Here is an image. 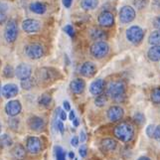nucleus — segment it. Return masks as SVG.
Wrapping results in <instances>:
<instances>
[{
  "instance_id": "9d476101",
  "label": "nucleus",
  "mask_w": 160,
  "mask_h": 160,
  "mask_svg": "<svg viewBox=\"0 0 160 160\" xmlns=\"http://www.w3.org/2000/svg\"><path fill=\"white\" fill-rule=\"evenodd\" d=\"M123 114H124L123 108H121V107H119V106H112V107H110L108 109V112H107L108 118L110 121H112V122H115V121L120 120L121 118H123Z\"/></svg>"
},
{
  "instance_id": "c9c22d12",
  "label": "nucleus",
  "mask_w": 160,
  "mask_h": 160,
  "mask_svg": "<svg viewBox=\"0 0 160 160\" xmlns=\"http://www.w3.org/2000/svg\"><path fill=\"white\" fill-rule=\"evenodd\" d=\"M154 130H155V128H154L153 125H148L147 126V128H146V134L148 135V137H153Z\"/></svg>"
},
{
  "instance_id": "5701e85b",
  "label": "nucleus",
  "mask_w": 160,
  "mask_h": 160,
  "mask_svg": "<svg viewBox=\"0 0 160 160\" xmlns=\"http://www.w3.org/2000/svg\"><path fill=\"white\" fill-rule=\"evenodd\" d=\"M91 38L92 40H96V41H102V40L107 39V34L101 29L93 28L91 31Z\"/></svg>"
},
{
  "instance_id": "bb28decb",
  "label": "nucleus",
  "mask_w": 160,
  "mask_h": 160,
  "mask_svg": "<svg viewBox=\"0 0 160 160\" xmlns=\"http://www.w3.org/2000/svg\"><path fill=\"white\" fill-rule=\"evenodd\" d=\"M13 143L12 138L8 134H3L0 137V146L1 147H8L11 146Z\"/></svg>"
},
{
  "instance_id": "c756f323",
  "label": "nucleus",
  "mask_w": 160,
  "mask_h": 160,
  "mask_svg": "<svg viewBox=\"0 0 160 160\" xmlns=\"http://www.w3.org/2000/svg\"><path fill=\"white\" fill-rule=\"evenodd\" d=\"M107 96L104 95H100V96H97L96 100H95V104L98 108H102L104 107V104L107 103Z\"/></svg>"
},
{
  "instance_id": "603ef678",
  "label": "nucleus",
  "mask_w": 160,
  "mask_h": 160,
  "mask_svg": "<svg viewBox=\"0 0 160 160\" xmlns=\"http://www.w3.org/2000/svg\"><path fill=\"white\" fill-rule=\"evenodd\" d=\"M137 160H151L150 158H148V157H146V156H141V157H139Z\"/></svg>"
},
{
  "instance_id": "6ab92c4d",
  "label": "nucleus",
  "mask_w": 160,
  "mask_h": 160,
  "mask_svg": "<svg viewBox=\"0 0 160 160\" xmlns=\"http://www.w3.org/2000/svg\"><path fill=\"white\" fill-rule=\"evenodd\" d=\"M18 92L19 89L15 84H7L2 88V96L6 98H10L17 96Z\"/></svg>"
},
{
  "instance_id": "3c124183",
  "label": "nucleus",
  "mask_w": 160,
  "mask_h": 160,
  "mask_svg": "<svg viewBox=\"0 0 160 160\" xmlns=\"http://www.w3.org/2000/svg\"><path fill=\"white\" fill-rule=\"evenodd\" d=\"M73 124H74V126L75 128H77V126H79V124H80V120H79V118H75L74 120H73Z\"/></svg>"
},
{
  "instance_id": "de8ad7c7",
  "label": "nucleus",
  "mask_w": 160,
  "mask_h": 160,
  "mask_svg": "<svg viewBox=\"0 0 160 160\" xmlns=\"http://www.w3.org/2000/svg\"><path fill=\"white\" fill-rule=\"evenodd\" d=\"M8 9V6L6 3H0V11H2V12H6Z\"/></svg>"
},
{
  "instance_id": "7c9ffc66",
  "label": "nucleus",
  "mask_w": 160,
  "mask_h": 160,
  "mask_svg": "<svg viewBox=\"0 0 160 160\" xmlns=\"http://www.w3.org/2000/svg\"><path fill=\"white\" fill-rule=\"evenodd\" d=\"M55 154H56V160H66V153L61 146L55 147Z\"/></svg>"
},
{
  "instance_id": "ea45409f",
  "label": "nucleus",
  "mask_w": 160,
  "mask_h": 160,
  "mask_svg": "<svg viewBox=\"0 0 160 160\" xmlns=\"http://www.w3.org/2000/svg\"><path fill=\"white\" fill-rule=\"evenodd\" d=\"M79 142H80V138L77 136H74L73 138L71 139V145L74 146V147H77L79 145Z\"/></svg>"
},
{
  "instance_id": "0eeeda50",
  "label": "nucleus",
  "mask_w": 160,
  "mask_h": 160,
  "mask_svg": "<svg viewBox=\"0 0 160 160\" xmlns=\"http://www.w3.org/2000/svg\"><path fill=\"white\" fill-rule=\"evenodd\" d=\"M135 18V10L131 6L125 5V6L121 7L119 10V20L122 24L130 23Z\"/></svg>"
},
{
  "instance_id": "8fccbe9b",
  "label": "nucleus",
  "mask_w": 160,
  "mask_h": 160,
  "mask_svg": "<svg viewBox=\"0 0 160 160\" xmlns=\"http://www.w3.org/2000/svg\"><path fill=\"white\" fill-rule=\"evenodd\" d=\"M69 118H70V120H71V121H73V120H74V119L76 118V113H75V112H74V110H71V112H70Z\"/></svg>"
},
{
  "instance_id": "cd10ccee",
  "label": "nucleus",
  "mask_w": 160,
  "mask_h": 160,
  "mask_svg": "<svg viewBox=\"0 0 160 160\" xmlns=\"http://www.w3.org/2000/svg\"><path fill=\"white\" fill-rule=\"evenodd\" d=\"M150 100L153 103L160 104V88H155L152 90L150 95Z\"/></svg>"
},
{
  "instance_id": "9b49d317",
  "label": "nucleus",
  "mask_w": 160,
  "mask_h": 160,
  "mask_svg": "<svg viewBox=\"0 0 160 160\" xmlns=\"http://www.w3.org/2000/svg\"><path fill=\"white\" fill-rule=\"evenodd\" d=\"M41 23L36 19H26L22 23V29L26 33H36L40 30Z\"/></svg>"
},
{
  "instance_id": "1a4fd4ad",
  "label": "nucleus",
  "mask_w": 160,
  "mask_h": 160,
  "mask_svg": "<svg viewBox=\"0 0 160 160\" xmlns=\"http://www.w3.org/2000/svg\"><path fill=\"white\" fill-rule=\"evenodd\" d=\"M31 74H32V68H31V66L28 64L22 63V64L18 65L17 68H16V70H15L16 77H17V78L21 81L30 78Z\"/></svg>"
},
{
  "instance_id": "7ed1b4c3",
  "label": "nucleus",
  "mask_w": 160,
  "mask_h": 160,
  "mask_svg": "<svg viewBox=\"0 0 160 160\" xmlns=\"http://www.w3.org/2000/svg\"><path fill=\"white\" fill-rule=\"evenodd\" d=\"M109 46L106 41H96L91 46V55L96 59H102L108 54Z\"/></svg>"
},
{
  "instance_id": "39448f33",
  "label": "nucleus",
  "mask_w": 160,
  "mask_h": 160,
  "mask_svg": "<svg viewBox=\"0 0 160 160\" xmlns=\"http://www.w3.org/2000/svg\"><path fill=\"white\" fill-rule=\"evenodd\" d=\"M18 36V26H17V22L14 19H11L7 21L6 27H5V31H4V37L5 40L8 43H13L16 41Z\"/></svg>"
},
{
  "instance_id": "09e8293b",
  "label": "nucleus",
  "mask_w": 160,
  "mask_h": 160,
  "mask_svg": "<svg viewBox=\"0 0 160 160\" xmlns=\"http://www.w3.org/2000/svg\"><path fill=\"white\" fill-rule=\"evenodd\" d=\"M64 109L66 110V112H69V110H71V106H70V102H64Z\"/></svg>"
},
{
  "instance_id": "a18cd8bd",
  "label": "nucleus",
  "mask_w": 160,
  "mask_h": 160,
  "mask_svg": "<svg viewBox=\"0 0 160 160\" xmlns=\"http://www.w3.org/2000/svg\"><path fill=\"white\" fill-rule=\"evenodd\" d=\"M86 139H87V134H86V132H85V130H82V131H81V134H80V140H81L82 143H84V142L86 141Z\"/></svg>"
},
{
  "instance_id": "412c9836",
  "label": "nucleus",
  "mask_w": 160,
  "mask_h": 160,
  "mask_svg": "<svg viewBox=\"0 0 160 160\" xmlns=\"http://www.w3.org/2000/svg\"><path fill=\"white\" fill-rule=\"evenodd\" d=\"M147 56L152 62L160 61V45H152L147 52Z\"/></svg>"
},
{
  "instance_id": "4be33fe9",
  "label": "nucleus",
  "mask_w": 160,
  "mask_h": 160,
  "mask_svg": "<svg viewBox=\"0 0 160 160\" xmlns=\"http://www.w3.org/2000/svg\"><path fill=\"white\" fill-rule=\"evenodd\" d=\"M30 10L35 14H44L47 11V6L42 2H33L30 4Z\"/></svg>"
},
{
  "instance_id": "2eb2a0df",
  "label": "nucleus",
  "mask_w": 160,
  "mask_h": 160,
  "mask_svg": "<svg viewBox=\"0 0 160 160\" xmlns=\"http://www.w3.org/2000/svg\"><path fill=\"white\" fill-rule=\"evenodd\" d=\"M118 146V142L113 138H103L100 143V148L102 152H112L114 151Z\"/></svg>"
},
{
  "instance_id": "f257e3e1",
  "label": "nucleus",
  "mask_w": 160,
  "mask_h": 160,
  "mask_svg": "<svg viewBox=\"0 0 160 160\" xmlns=\"http://www.w3.org/2000/svg\"><path fill=\"white\" fill-rule=\"evenodd\" d=\"M114 136L122 142H129L134 137V128L129 122H120L114 128Z\"/></svg>"
},
{
  "instance_id": "dca6fc26",
  "label": "nucleus",
  "mask_w": 160,
  "mask_h": 160,
  "mask_svg": "<svg viewBox=\"0 0 160 160\" xmlns=\"http://www.w3.org/2000/svg\"><path fill=\"white\" fill-rule=\"evenodd\" d=\"M104 87H106V84H104V81L102 79H97L96 81H93L91 86H90V92L92 95L93 96H100L102 95V92L104 90Z\"/></svg>"
},
{
  "instance_id": "37998d69",
  "label": "nucleus",
  "mask_w": 160,
  "mask_h": 160,
  "mask_svg": "<svg viewBox=\"0 0 160 160\" xmlns=\"http://www.w3.org/2000/svg\"><path fill=\"white\" fill-rule=\"evenodd\" d=\"M57 126H58V129L61 132V134H64L65 133V126L62 121H57Z\"/></svg>"
},
{
  "instance_id": "4c0bfd02",
  "label": "nucleus",
  "mask_w": 160,
  "mask_h": 160,
  "mask_svg": "<svg viewBox=\"0 0 160 160\" xmlns=\"http://www.w3.org/2000/svg\"><path fill=\"white\" fill-rule=\"evenodd\" d=\"M6 21H7L6 12H2V11H0V25L4 24Z\"/></svg>"
},
{
  "instance_id": "72a5a7b5",
  "label": "nucleus",
  "mask_w": 160,
  "mask_h": 160,
  "mask_svg": "<svg viewBox=\"0 0 160 160\" xmlns=\"http://www.w3.org/2000/svg\"><path fill=\"white\" fill-rule=\"evenodd\" d=\"M64 31L67 33V34L70 36V37H72V38H74L75 37V31H74V28H73V26L72 25H66L65 27H64Z\"/></svg>"
},
{
  "instance_id": "f704fd0d",
  "label": "nucleus",
  "mask_w": 160,
  "mask_h": 160,
  "mask_svg": "<svg viewBox=\"0 0 160 160\" xmlns=\"http://www.w3.org/2000/svg\"><path fill=\"white\" fill-rule=\"evenodd\" d=\"M133 2L135 6L138 7V9H142L146 5L147 0H133Z\"/></svg>"
},
{
  "instance_id": "a211bd4d",
  "label": "nucleus",
  "mask_w": 160,
  "mask_h": 160,
  "mask_svg": "<svg viewBox=\"0 0 160 160\" xmlns=\"http://www.w3.org/2000/svg\"><path fill=\"white\" fill-rule=\"evenodd\" d=\"M28 124L30 128L35 131H41L45 128V121L39 117H32L28 120Z\"/></svg>"
},
{
  "instance_id": "58836bf2",
  "label": "nucleus",
  "mask_w": 160,
  "mask_h": 160,
  "mask_svg": "<svg viewBox=\"0 0 160 160\" xmlns=\"http://www.w3.org/2000/svg\"><path fill=\"white\" fill-rule=\"evenodd\" d=\"M153 26L155 27L157 30H160V16H156L153 20Z\"/></svg>"
},
{
  "instance_id": "aec40b11",
  "label": "nucleus",
  "mask_w": 160,
  "mask_h": 160,
  "mask_svg": "<svg viewBox=\"0 0 160 160\" xmlns=\"http://www.w3.org/2000/svg\"><path fill=\"white\" fill-rule=\"evenodd\" d=\"M11 154L16 160H23L26 156V150L25 147L22 144H17L13 147V149L11 150Z\"/></svg>"
},
{
  "instance_id": "e433bc0d",
  "label": "nucleus",
  "mask_w": 160,
  "mask_h": 160,
  "mask_svg": "<svg viewBox=\"0 0 160 160\" xmlns=\"http://www.w3.org/2000/svg\"><path fill=\"white\" fill-rule=\"evenodd\" d=\"M153 137L155 138L157 141L160 142V125H158L157 128H155V130H154V134Z\"/></svg>"
},
{
  "instance_id": "79ce46f5",
  "label": "nucleus",
  "mask_w": 160,
  "mask_h": 160,
  "mask_svg": "<svg viewBox=\"0 0 160 160\" xmlns=\"http://www.w3.org/2000/svg\"><path fill=\"white\" fill-rule=\"evenodd\" d=\"M79 153L82 157H86L87 156V146H85V145L81 146L79 149Z\"/></svg>"
},
{
  "instance_id": "49530a36",
  "label": "nucleus",
  "mask_w": 160,
  "mask_h": 160,
  "mask_svg": "<svg viewBox=\"0 0 160 160\" xmlns=\"http://www.w3.org/2000/svg\"><path fill=\"white\" fill-rule=\"evenodd\" d=\"M73 3V0H63V5L66 8H70Z\"/></svg>"
},
{
  "instance_id": "a878e982",
  "label": "nucleus",
  "mask_w": 160,
  "mask_h": 160,
  "mask_svg": "<svg viewBox=\"0 0 160 160\" xmlns=\"http://www.w3.org/2000/svg\"><path fill=\"white\" fill-rule=\"evenodd\" d=\"M52 102V98L50 95H47V93H44L39 98V104L44 108H49Z\"/></svg>"
},
{
  "instance_id": "4468645a",
  "label": "nucleus",
  "mask_w": 160,
  "mask_h": 160,
  "mask_svg": "<svg viewBox=\"0 0 160 160\" xmlns=\"http://www.w3.org/2000/svg\"><path fill=\"white\" fill-rule=\"evenodd\" d=\"M80 72L86 78H92L97 73V66L92 62H85L82 65Z\"/></svg>"
},
{
  "instance_id": "473e14b6",
  "label": "nucleus",
  "mask_w": 160,
  "mask_h": 160,
  "mask_svg": "<svg viewBox=\"0 0 160 160\" xmlns=\"http://www.w3.org/2000/svg\"><path fill=\"white\" fill-rule=\"evenodd\" d=\"M133 119L136 123H138V124H142L143 122H144V120H145V117H144V114H143L142 112H137L136 113H134L133 115Z\"/></svg>"
},
{
  "instance_id": "b1692460",
  "label": "nucleus",
  "mask_w": 160,
  "mask_h": 160,
  "mask_svg": "<svg viewBox=\"0 0 160 160\" xmlns=\"http://www.w3.org/2000/svg\"><path fill=\"white\" fill-rule=\"evenodd\" d=\"M98 5V0H82L81 2L82 8L86 11L96 9Z\"/></svg>"
},
{
  "instance_id": "6e6d98bb",
  "label": "nucleus",
  "mask_w": 160,
  "mask_h": 160,
  "mask_svg": "<svg viewBox=\"0 0 160 160\" xmlns=\"http://www.w3.org/2000/svg\"><path fill=\"white\" fill-rule=\"evenodd\" d=\"M0 132H1V123H0Z\"/></svg>"
},
{
  "instance_id": "f3484780",
  "label": "nucleus",
  "mask_w": 160,
  "mask_h": 160,
  "mask_svg": "<svg viewBox=\"0 0 160 160\" xmlns=\"http://www.w3.org/2000/svg\"><path fill=\"white\" fill-rule=\"evenodd\" d=\"M71 91L73 92L75 95H81L84 92L86 88V82L82 79H75L71 82L70 84Z\"/></svg>"
},
{
  "instance_id": "c85d7f7f",
  "label": "nucleus",
  "mask_w": 160,
  "mask_h": 160,
  "mask_svg": "<svg viewBox=\"0 0 160 160\" xmlns=\"http://www.w3.org/2000/svg\"><path fill=\"white\" fill-rule=\"evenodd\" d=\"M21 87H22V89L26 90V91L31 90L32 88L34 87V81H33L32 79H30V78L21 81Z\"/></svg>"
},
{
  "instance_id": "f8f14e48",
  "label": "nucleus",
  "mask_w": 160,
  "mask_h": 160,
  "mask_svg": "<svg viewBox=\"0 0 160 160\" xmlns=\"http://www.w3.org/2000/svg\"><path fill=\"white\" fill-rule=\"evenodd\" d=\"M98 24L102 27H112L114 24V16L109 11H102L98 17Z\"/></svg>"
},
{
  "instance_id": "6e6552de",
  "label": "nucleus",
  "mask_w": 160,
  "mask_h": 160,
  "mask_svg": "<svg viewBox=\"0 0 160 160\" xmlns=\"http://www.w3.org/2000/svg\"><path fill=\"white\" fill-rule=\"evenodd\" d=\"M27 150L32 154H38L42 150V142L36 136H29L26 140Z\"/></svg>"
},
{
  "instance_id": "393cba45",
  "label": "nucleus",
  "mask_w": 160,
  "mask_h": 160,
  "mask_svg": "<svg viewBox=\"0 0 160 160\" xmlns=\"http://www.w3.org/2000/svg\"><path fill=\"white\" fill-rule=\"evenodd\" d=\"M148 42L151 45H160V30L153 31L149 35Z\"/></svg>"
},
{
  "instance_id": "2f4dec72",
  "label": "nucleus",
  "mask_w": 160,
  "mask_h": 160,
  "mask_svg": "<svg viewBox=\"0 0 160 160\" xmlns=\"http://www.w3.org/2000/svg\"><path fill=\"white\" fill-rule=\"evenodd\" d=\"M3 75L4 77H6V78H13L15 75V71L12 66L7 65L6 67L3 69Z\"/></svg>"
},
{
  "instance_id": "20e7f679",
  "label": "nucleus",
  "mask_w": 160,
  "mask_h": 160,
  "mask_svg": "<svg viewBox=\"0 0 160 160\" xmlns=\"http://www.w3.org/2000/svg\"><path fill=\"white\" fill-rule=\"evenodd\" d=\"M126 39L132 44H139L144 38V31L139 26H131L126 30Z\"/></svg>"
},
{
  "instance_id": "4d7b16f0",
  "label": "nucleus",
  "mask_w": 160,
  "mask_h": 160,
  "mask_svg": "<svg viewBox=\"0 0 160 160\" xmlns=\"http://www.w3.org/2000/svg\"><path fill=\"white\" fill-rule=\"evenodd\" d=\"M113 160H115V159H113Z\"/></svg>"
},
{
  "instance_id": "c03bdc74",
  "label": "nucleus",
  "mask_w": 160,
  "mask_h": 160,
  "mask_svg": "<svg viewBox=\"0 0 160 160\" xmlns=\"http://www.w3.org/2000/svg\"><path fill=\"white\" fill-rule=\"evenodd\" d=\"M59 117H60V119L61 120H66L67 119V113H66V110H62L61 109V112L59 113Z\"/></svg>"
},
{
  "instance_id": "ddd939ff",
  "label": "nucleus",
  "mask_w": 160,
  "mask_h": 160,
  "mask_svg": "<svg viewBox=\"0 0 160 160\" xmlns=\"http://www.w3.org/2000/svg\"><path fill=\"white\" fill-rule=\"evenodd\" d=\"M21 103L19 101H10L5 106V112L9 117H16L21 112Z\"/></svg>"
},
{
  "instance_id": "f03ea898",
  "label": "nucleus",
  "mask_w": 160,
  "mask_h": 160,
  "mask_svg": "<svg viewBox=\"0 0 160 160\" xmlns=\"http://www.w3.org/2000/svg\"><path fill=\"white\" fill-rule=\"evenodd\" d=\"M126 84L123 81L110 82L107 88V93L117 102H121L125 98Z\"/></svg>"
},
{
  "instance_id": "a19ab883",
  "label": "nucleus",
  "mask_w": 160,
  "mask_h": 160,
  "mask_svg": "<svg viewBox=\"0 0 160 160\" xmlns=\"http://www.w3.org/2000/svg\"><path fill=\"white\" fill-rule=\"evenodd\" d=\"M9 125L11 126V128H13V129L18 128V120H16L15 118H12L10 120Z\"/></svg>"
},
{
  "instance_id": "423d86ee",
  "label": "nucleus",
  "mask_w": 160,
  "mask_h": 160,
  "mask_svg": "<svg viewBox=\"0 0 160 160\" xmlns=\"http://www.w3.org/2000/svg\"><path fill=\"white\" fill-rule=\"evenodd\" d=\"M25 55L31 60H37L43 57L44 49L40 44L33 43L30 45L26 46L25 48Z\"/></svg>"
},
{
  "instance_id": "864d4df0",
  "label": "nucleus",
  "mask_w": 160,
  "mask_h": 160,
  "mask_svg": "<svg viewBox=\"0 0 160 160\" xmlns=\"http://www.w3.org/2000/svg\"><path fill=\"white\" fill-rule=\"evenodd\" d=\"M69 156H70L71 159H73V158L75 157V153H74V152H70V153H69Z\"/></svg>"
},
{
  "instance_id": "5fc2aeb1",
  "label": "nucleus",
  "mask_w": 160,
  "mask_h": 160,
  "mask_svg": "<svg viewBox=\"0 0 160 160\" xmlns=\"http://www.w3.org/2000/svg\"><path fill=\"white\" fill-rule=\"evenodd\" d=\"M0 93H1V82H0Z\"/></svg>"
}]
</instances>
